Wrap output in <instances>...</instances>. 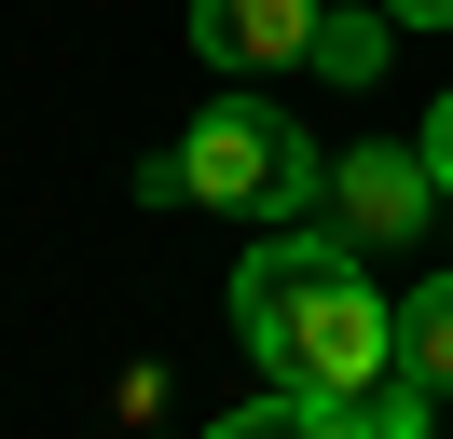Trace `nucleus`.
Returning a JSON list of instances; mask_svg holds the SVG:
<instances>
[{
    "instance_id": "nucleus-2",
    "label": "nucleus",
    "mask_w": 453,
    "mask_h": 439,
    "mask_svg": "<svg viewBox=\"0 0 453 439\" xmlns=\"http://www.w3.org/2000/svg\"><path fill=\"white\" fill-rule=\"evenodd\" d=\"M303 192H330V165L303 151V124H275L261 96H220L193 137H179V206H220V220H288Z\"/></svg>"
},
{
    "instance_id": "nucleus-1",
    "label": "nucleus",
    "mask_w": 453,
    "mask_h": 439,
    "mask_svg": "<svg viewBox=\"0 0 453 439\" xmlns=\"http://www.w3.org/2000/svg\"><path fill=\"white\" fill-rule=\"evenodd\" d=\"M234 329H248L261 384H288V398H357L398 357V316L371 302V261L343 234H288V220H261V247L234 261Z\"/></svg>"
},
{
    "instance_id": "nucleus-4",
    "label": "nucleus",
    "mask_w": 453,
    "mask_h": 439,
    "mask_svg": "<svg viewBox=\"0 0 453 439\" xmlns=\"http://www.w3.org/2000/svg\"><path fill=\"white\" fill-rule=\"evenodd\" d=\"M193 42L220 69H303L316 55V0H193Z\"/></svg>"
},
{
    "instance_id": "nucleus-6",
    "label": "nucleus",
    "mask_w": 453,
    "mask_h": 439,
    "mask_svg": "<svg viewBox=\"0 0 453 439\" xmlns=\"http://www.w3.org/2000/svg\"><path fill=\"white\" fill-rule=\"evenodd\" d=\"M398 357H412V371L453 398V274H426V289L398 302Z\"/></svg>"
},
{
    "instance_id": "nucleus-9",
    "label": "nucleus",
    "mask_w": 453,
    "mask_h": 439,
    "mask_svg": "<svg viewBox=\"0 0 453 439\" xmlns=\"http://www.w3.org/2000/svg\"><path fill=\"white\" fill-rule=\"evenodd\" d=\"M385 14H412V27H453V0H385Z\"/></svg>"
},
{
    "instance_id": "nucleus-8",
    "label": "nucleus",
    "mask_w": 453,
    "mask_h": 439,
    "mask_svg": "<svg viewBox=\"0 0 453 439\" xmlns=\"http://www.w3.org/2000/svg\"><path fill=\"white\" fill-rule=\"evenodd\" d=\"M412 151H426V179H440V192H453V96H440V110H426V137H412Z\"/></svg>"
},
{
    "instance_id": "nucleus-5",
    "label": "nucleus",
    "mask_w": 453,
    "mask_h": 439,
    "mask_svg": "<svg viewBox=\"0 0 453 439\" xmlns=\"http://www.w3.org/2000/svg\"><path fill=\"white\" fill-rule=\"evenodd\" d=\"M206 439H371V426H357V398H288L275 384L261 412H234V426H206Z\"/></svg>"
},
{
    "instance_id": "nucleus-7",
    "label": "nucleus",
    "mask_w": 453,
    "mask_h": 439,
    "mask_svg": "<svg viewBox=\"0 0 453 439\" xmlns=\"http://www.w3.org/2000/svg\"><path fill=\"white\" fill-rule=\"evenodd\" d=\"M303 69H330V82H385V14H316V55Z\"/></svg>"
},
{
    "instance_id": "nucleus-3",
    "label": "nucleus",
    "mask_w": 453,
    "mask_h": 439,
    "mask_svg": "<svg viewBox=\"0 0 453 439\" xmlns=\"http://www.w3.org/2000/svg\"><path fill=\"white\" fill-rule=\"evenodd\" d=\"M330 206H343V234H371V247H412L426 220H440V179H426V151H343L330 165Z\"/></svg>"
}]
</instances>
